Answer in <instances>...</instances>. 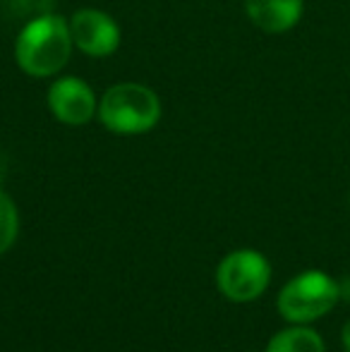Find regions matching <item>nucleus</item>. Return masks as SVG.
<instances>
[{"label":"nucleus","instance_id":"nucleus-9","mask_svg":"<svg viewBox=\"0 0 350 352\" xmlns=\"http://www.w3.org/2000/svg\"><path fill=\"white\" fill-rule=\"evenodd\" d=\"M19 235V213L10 195L0 190V254L10 250L17 242Z\"/></svg>","mask_w":350,"mask_h":352},{"label":"nucleus","instance_id":"nucleus-11","mask_svg":"<svg viewBox=\"0 0 350 352\" xmlns=\"http://www.w3.org/2000/svg\"><path fill=\"white\" fill-rule=\"evenodd\" d=\"M17 3H29V0H17Z\"/></svg>","mask_w":350,"mask_h":352},{"label":"nucleus","instance_id":"nucleus-12","mask_svg":"<svg viewBox=\"0 0 350 352\" xmlns=\"http://www.w3.org/2000/svg\"><path fill=\"white\" fill-rule=\"evenodd\" d=\"M348 204H350V192H348Z\"/></svg>","mask_w":350,"mask_h":352},{"label":"nucleus","instance_id":"nucleus-6","mask_svg":"<svg viewBox=\"0 0 350 352\" xmlns=\"http://www.w3.org/2000/svg\"><path fill=\"white\" fill-rule=\"evenodd\" d=\"M72 41L89 58H108L120 48V27L103 10L82 8L70 17Z\"/></svg>","mask_w":350,"mask_h":352},{"label":"nucleus","instance_id":"nucleus-2","mask_svg":"<svg viewBox=\"0 0 350 352\" xmlns=\"http://www.w3.org/2000/svg\"><path fill=\"white\" fill-rule=\"evenodd\" d=\"M161 98L151 87L140 82H120L98 98L96 118L113 135H146L161 120Z\"/></svg>","mask_w":350,"mask_h":352},{"label":"nucleus","instance_id":"nucleus-8","mask_svg":"<svg viewBox=\"0 0 350 352\" xmlns=\"http://www.w3.org/2000/svg\"><path fill=\"white\" fill-rule=\"evenodd\" d=\"M266 352H327V345L309 324H293L269 340Z\"/></svg>","mask_w":350,"mask_h":352},{"label":"nucleus","instance_id":"nucleus-4","mask_svg":"<svg viewBox=\"0 0 350 352\" xmlns=\"http://www.w3.org/2000/svg\"><path fill=\"white\" fill-rule=\"evenodd\" d=\"M271 283V264L257 250H235L223 256L216 269L219 292L230 302H254Z\"/></svg>","mask_w":350,"mask_h":352},{"label":"nucleus","instance_id":"nucleus-5","mask_svg":"<svg viewBox=\"0 0 350 352\" xmlns=\"http://www.w3.org/2000/svg\"><path fill=\"white\" fill-rule=\"evenodd\" d=\"M46 103L58 122L70 127H82L98 113V96L82 77H58L48 87Z\"/></svg>","mask_w":350,"mask_h":352},{"label":"nucleus","instance_id":"nucleus-10","mask_svg":"<svg viewBox=\"0 0 350 352\" xmlns=\"http://www.w3.org/2000/svg\"><path fill=\"white\" fill-rule=\"evenodd\" d=\"M341 343H343V348H346V352H350V321H346V326H343V331H341Z\"/></svg>","mask_w":350,"mask_h":352},{"label":"nucleus","instance_id":"nucleus-7","mask_svg":"<svg viewBox=\"0 0 350 352\" xmlns=\"http://www.w3.org/2000/svg\"><path fill=\"white\" fill-rule=\"evenodd\" d=\"M250 22L266 34H285L303 19L305 0H245Z\"/></svg>","mask_w":350,"mask_h":352},{"label":"nucleus","instance_id":"nucleus-3","mask_svg":"<svg viewBox=\"0 0 350 352\" xmlns=\"http://www.w3.org/2000/svg\"><path fill=\"white\" fill-rule=\"evenodd\" d=\"M341 300V285L324 271H303L278 292V314L290 324H312L327 316Z\"/></svg>","mask_w":350,"mask_h":352},{"label":"nucleus","instance_id":"nucleus-1","mask_svg":"<svg viewBox=\"0 0 350 352\" xmlns=\"http://www.w3.org/2000/svg\"><path fill=\"white\" fill-rule=\"evenodd\" d=\"M70 19L63 14H39L22 27L14 41V60L29 77H56L72 56Z\"/></svg>","mask_w":350,"mask_h":352}]
</instances>
